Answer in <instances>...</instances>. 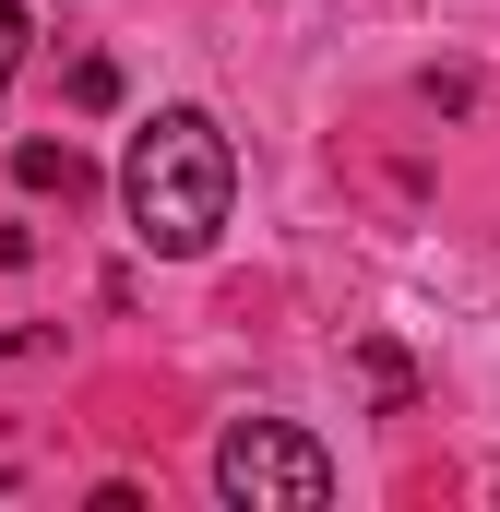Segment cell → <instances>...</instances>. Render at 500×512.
<instances>
[{
	"label": "cell",
	"instance_id": "6da1fadb",
	"mask_svg": "<svg viewBox=\"0 0 500 512\" xmlns=\"http://www.w3.org/2000/svg\"><path fill=\"white\" fill-rule=\"evenodd\" d=\"M227 203H239V155H227V131L203 120V108H155V120L131 131V155H120V215H131L143 251H167V262L215 251Z\"/></svg>",
	"mask_w": 500,
	"mask_h": 512
},
{
	"label": "cell",
	"instance_id": "277c9868",
	"mask_svg": "<svg viewBox=\"0 0 500 512\" xmlns=\"http://www.w3.org/2000/svg\"><path fill=\"white\" fill-rule=\"evenodd\" d=\"M12 60H24V0H0V96H12Z\"/></svg>",
	"mask_w": 500,
	"mask_h": 512
},
{
	"label": "cell",
	"instance_id": "3957f363",
	"mask_svg": "<svg viewBox=\"0 0 500 512\" xmlns=\"http://www.w3.org/2000/svg\"><path fill=\"white\" fill-rule=\"evenodd\" d=\"M12 179H24V191H60V203H84V191H96V167H84L72 143H12Z\"/></svg>",
	"mask_w": 500,
	"mask_h": 512
},
{
	"label": "cell",
	"instance_id": "5b68a950",
	"mask_svg": "<svg viewBox=\"0 0 500 512\" xmlns=\"http://www.w3.org/2000/svg\"><path fill=\"white\" fill-rule=\"evenodd\" d=\"M0 262H24V227H0Z\"/></svg>",
	"mask_w": 500,
	"mask_h": 512
},
{
	"label": "cell",
	"instance_id": "7a4b0ae2",
	"mask_svg": "<svg viewBox=\"0 0 500 512\" xmlns=\"http://www.w3.org/2000/svg\"><path fill=\"white\" fill-rule=\"evenodd\" d=\"M215 489L239 512H322L334 501V453L310 429H286V417H239L215 441Z\"/></svg>",
	"mask_w": 500,
	"mask_h": 512
}]
</instances>
